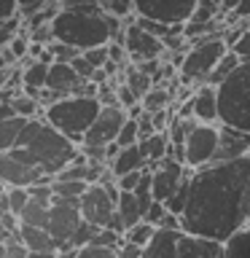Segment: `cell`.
I'll return each instance as SVG.
<instances>
[{
	"label": "cell",
	"instance_id": "cell-20",
	"mask_svg": "<svg viewBox=\"0 0 250 258\" xmlns=\"http://www.w3.org/2000/svg\"><path fill=\"white\" fill-rule=\"evenodd\" d=\"M22 62H27V64H24V70H22L24 92L32 94V97H38L40 89H46V84H48V68H51V62L32 59V56H27V59H22Z\"/></svg>",
	"mask_w": 250,
	"mask_h": 258
},
{
	"label": "cell",
	"instance_id": "cell-15",
	"mask_svg": "<svg viewBox=\"0 0 250 258\" xmlns=\"http://www.w3.org/2000/svg\"><path fill=\"white\" fill-rule=\"evenodd\" d=\"M245 153H250V132L229 126V124H221V145H218L215 161L237 159V156H245Z\"/></svg>",
	"mask_w": 250,
	"mask_h": 258
},
{
	"label": "cell",
	"instance_id": "cell-12",
	"mask_svg": "<svg viewBox=\"0 0 250 258\" xmlns=\"http://www.w3.org/2000/svg\"><path fill=\"white\" fill-rule=\"evenodd\" d=\"M0 177L8 185H35V183H54L51 175L40 172V169L24 164L22 159H16L11 151H3L0 156Z\"/></svg>",
	"mask_w": 250,
	"mask_h": 258
},
{
	"label": "cell",
	"instance_id": "cell-2",
	"mask_svg": "<svg viewBox=\"0 0 250 258\" xmlns=\"http://www.w3.org/2000/svg\"><path fill=\"white\" fill-rule=\"evenodd\" d=\"M11 153L16 159H22L24 164L56 177V172H62L65 167L78 159L81 151H78V143H73L68 135L59 132L40 113V116H32L27 121V126L22 129Z\"/></svg>",
	"mask_w": 250,
	"mask_h": 258
},
{
	"label": "cell",
	"instance_id": "cell-7",
	"mask_svg": "<svg viewBox=\"0 0 250 258\" xmlns=\"http://www.w3.org/2000/svg\"><path fill=\"white\" fill-rule=\"evenodd\" d=\"M218 145H221V124L197 121L185 135V164L191 169H199L215 161Z\"/></svg>",
	"mask_w": 250,
	"mask_h": 258
},
{
	"label": "cell",
	"instance_id": "cell-10",
	"mask_svg": "<svg viewBox=\"0 0 250 258\" xmlns=\"http://www.w3.org/2000/svg\"><path fill=\"white\" fill-rule=\"evenodd\" d=\"M81 213L89 223L94 226H108L113 213H116V199L108 191L105 183H89V188L81 194Z\"/></svg>",
	"mask_w": 250,
	"mask_h": 258
},
{
	"label": "cell",
	"instance_id": "cell-22",
	"mask_svg": "<svg viewBox=\"0 0 250 258\" xmlns=\"http://www.w3.org/2000/svg\"><path fill=\"white\" fill-rule=\"evenodd\" d=\"M32 194L30 185H8L3 183V210H11V213L22 215V210L30 205Z\"/></svg>",
	"mask_w": 250,
	"mask_h": 258
},
{
	"label": "cell",
	"instance_id": "cell-21",
	"mask_svg": "<svg viewBox=\"0 0 250 258\" xmlns=\"http://www.w3.org/2000/svg\"><path fill=\"white\" fill-rule=\"evenodd\" d=\"M116 213H118L121 221H124L127 229H129V226H135V223H140L145 218V210H143V205H140V199H137L135 191H121L118 194Z\"/></svg>",
	"mask_w": 250,
	"mask_h": 258
},
{
	"label": "cell",
	"instance_id": "cell-16",
	"mask_svg": "<svg viewBox=\"0 0 250 258\" xmlns=\"http://www.w3.org/2000/svg\"><path fill=\"white\" fill-rule=\"evenodd\" d=\"M185 229H167V226H159L153 239L145 245V258H177V242H180V234Z\"/></svg>",
	"mask_w": 250,
	"mask_h": 258
},
{
	"label": "cell",
	"instance_id": "cell-11",
	"mask_svg": "<svg viewBox=\"0 0 250 258\" xmlns=\"http://www.w3.org/2000/svg\"><path fill=\"white\" fill-rule=\"evenodd\" d=\"M199 0H135V14L167 24L189 22Z\"/></svg>",
	"mask_w": 250,
	"mask_h": 258
},
{
	"label": "cell",
	"instance_id": "cell-28",
	"mask_svg": "<svg viewBox=\"0 0 250 258\" xmlns=\"http://www.w3.org/2000/svg\"><path fill=\"white\" fill-rule=\"evenodd\" d=\"M156 229H159L156 223H151V221H145V218H143L140 223L129 226L124 237H127L129 242H135V245H140V247L145 250V245H148V242L153 239V234H156Z\"/></svg>",
	"mask_w": 250,
	"mask_h": 258
},
{
	"label": "cell",
	"instance_id": "cell-26",
	"mask_svg": "<svg viewBox=\"0 0 250 258\" xmlns=\"http://www.w3.org/2000/svg\"><path fill=\"white\" fill-rule=\"evenodd\" d=\"M223 245H226V258L250 255V223H245L242 229H237L229 239L223 242Z\"/></svg>",
	"mask_w": 250,
	"mask_h": 258
},
{
	"label": "cell",
	"instance_id": "cell-39",
	"mask_svg": "<svg viewBox=\"0 0 250 258\" xmlns=\"http://www.w3.org/2000/svg\"><path fill=\"white\" fill-rule=\"evenodd\" d=\"M143 175H145V169H132V172L121 175L116 183H118V188H121V191H135V188H137V183L143 180Z\"/></svg>",
	"mask_w": 250,
	"mask_h": 258
},
{
	"label": "cell",
	"instance_id": "cell-31",
	"mask_svg": "<svg viewBox=\"0 0 250 258\" xmlns=\"http://www.w3.org/2000/svg\"><path fill=\"white\" fill-rule=\"evenodd\" d=\"M54 194L59 197H68V199H81V194L89 188L86 180H54Z\"/></svg>",
	"mask_w": 250,
	"mask_h": 258
},
{
	"label": "cell",
	"instance_id": "cell-5",
	"mask_svg": "<svg viewBox=\"0 0 250 258\" xmlns=\"http://www.w3.org/2000/svg\"><path fill=\"white\" fill-rule=\"evenodd\" d=\"M229 40H226V30L213 32L207 38L194 40V46L185 51V59L180 64V84H207L210 73L215 70V64L221 62V56L229 51Z\"/></svg>",
	"mask_w": 250,
	"mask_h": 258
},
{
	"label": "cell",
	"instance_id": "cell-41",
	"mask_svg": "<svg viewBox=\"0 0 250 258\" xmlns=\"http://www.w3.org/2000/svg\"><path fill=\"white\" fill-rule=\"evenodd\" d=\"M22 14V0H0V19H14Z\"/></svg>",
	"mask_w": 250,
	"mask_h": 258
},
{
	"label": "cell",
	"instance_id": "cell-25",
	"mask_svg": "<svg viewBox=\"0 0 250 258\" xmlns=\"http://www.w3.org/2000/svg\"><path fill=\"white\" fill-rule=\"evenodd\" d=\"M239 64H242V59H239V54L234 51V48H229V51H226V54L221 56V62L215 64V70L210 73L207 84H215V86H218V84H223V81L229 78L231 73H234V70L239 68Z\"/></svg>",
	"mask_w": 250,
	"mask_h": 258
},
{
	"label": "cell",
	"instance_id": "cell-35",
	"mask_svg": "<svg viewBox=\"0 0 250 258\" xmlns=\"http://www.w3.org/2000/svg\"><path fill=\"white\" fill-rule=\"evenodd\" d=\"M116 92H118V102L124 105L127 110H129V108H135L137 102H143V100H140V94H137L135 89L127 84V81H124V84H116Z\"/></svg>",
	"mask_w": 250,
	"mask_h": 258
},
{
	"label": "cell",
	"instance_id": "cell-40",
	"mask_svg": "<svg viewBox=\"0 0 250 258\" xmlns=\"http://www.w3.org/2000/svg\"><path fill=\"white\" fill-rule=\"evenodd\" d=\"M108 11L121 16V19H127L129 14H135V0H110L108 3Z\"/></svg>",
	"mask_w": 250,
	"mask_h": 258
},
{
	"label": "cell",
	"instance_id": "cell-29",
	"mask_svg": "<svg viewBox=\"0 0 250 258\" xmlns=\"http://www.w3.org/2000/svg\"><path fill=\"white\" fill-rule=\"evenodd\" d=\"M169 100H172V92H169V86H164V84H161V86H159V84H153V89L143 97V108L153 113V110L167 108Z\"/></svg>",
	"mask_w": 250,
	"mask_h": 258
},
{
	"label": "cell",
	"instance_id": "cell-19",
	"mask_svg": "<svg viewBox=\"0 0 250 258\" xmlns=\"http://www.w3.org/2000/svg\"><path fill=\"white\" fill-rule=\"evenodd\" d=\"M145 167H151V161H148V156L143 153L140 143L124 145V148H121L116 156L110 159V169H113V175H116V177L132 172V169H145Z\"/></svg>",
	"mask_w": 250,
	"mask_h": 258
},
{
	"label": "cell",
	"instance_id": "cell-24",
	"mask_svg": "<svg viewBox=\"0 0 250 258\" xmlns=\"http://www.w3.org/2000/svg\"><path fill=\"white\" fill-rule=\"evenodd\" d=\"M27 121H30V118H24V116L3 118V129H0V148H3V151H11L14 145H16V140H19L22 129L27 126Z\"/></svg>",
	"mask_w": 250,
	"mask_h": 258
},
{
	"label": "cell",
	"instance_id": "cell-18",
	"mask_svg": "<svg viewBox=\"0 0 250 258\" xmlns=\"http://www.w3.org/2000/svg\"><path fill=\"white\" fill-rule=\"evenodd\" d=\"M194 116L199 121L218 124V86L215 84H199L194 92Z\"/></svg>",
	"mask_w": 250,
	"mask_h": 258
},
{
	"label": "cell",
	"instance_id": "cell-13",
	"mask_svg": "<svg viewBox=\"0 0 250 258\" xmlns=\"http://www.w3.org/2000/svg\"><path fill=\"white\" fill-rule=\"evenodd\" d=\"M226 258V245L221 239L183 231L177 242V258Z\"/></svg>",
	"mask_w": 250,
	"mask_h": 258
},
{
	"label": "cell",
	"instance_id": "cell-45",
	"mask_svg": "<svg viewBox=\"0 0 250 258\" xmlns=\"http://www.w3.org/2000/svg\"><path fill=\"white\" fill-rule=\"evenodd\" d=\"M245 22H247V27H250V16H247V19H245Z\"/></svg>",
	"mask_w": 250,
	"mask_h": 258
},
{
	"label": "cell",
	"instance_id": "cell-32",
	"mask_svg": "<svg viewBox=\"0 0 250 258\" xmlns=\"http://www.w3.org/2000/svg\"><path fill=\"white\" fill-rule=\"evenodd\" d=\"M97 231H100V226H94V223H89L86 218L81 221V226L76 229V234H73V247H76V253H78V247H84L89 245L94 237H97Z\"/></svg>",
	"mask_w": 250,
	"mask_h": 258
},
{
	"label": "cell",
	"instance_id": "cell-4",
	"mask_svg": "<svg viewBox=\"0 0 250 258\" xmlns=\"http://www.w3.org/2000/svg\"><path fill=\"white\" fill-rule=\"evenodd\" d=\"M218 124L250 132V62H242L223 84H218Z\"/></svg>",
	"mask_w": 250,
	"mask_h": 258
},
{
	"label": "cell",
	"instance_id": "cell-1",
	"mask_svg": "<svg viewBox=\"0 0 250 258\" xmlns=\"http://www.w3.org/2000/svg\"><path fill=\"white\" fill-rule=\"evenodd\" d=\"M180 218L185 231L221 242L250 223V153L194 169L189 205Z\"/></svg>",
	"mask_w": 250,
	"mask_h": 258
},
{
	"label": "cell",
	"instance_id": "cell-34",
	"mask_svg": "<svg viewBox=\"0 0 250 258\" xmlns=\"http://www.w3.org/2000/svg\"><path fill=\"white\" fill-rule=\"evenodd\" d=\"M48 48L54 51V62H56V59H59V62H73V59L81 54L78 46L65 43V40H51V43H48Z\"/></svg>",
	"mask_w": 250,
	"mask_h": 258
},
{
	"label": "cell",
	"instance_id": "cell-9",
	"mask_svg": "<svg viewBox=\"0 0 250 258\" xmlns=\"http://www.w3.org/2000/svg\"><path fill=\"white\" fill-rule=\"evenodd\" d=\"M124 46L129 51V59L132 62H143V59H159L161 54L167 51L164 40L159 35H153L143 27V24H137V19L127 22V30H124Z\"/></svg>",
	"mask_w": 250,
	"mask_h": 258
},
{
	"label": "cell",
	"instance_id": "cell-27",
	"mask_svg": "<svg viewBox=\"0 0 250 258\" xmlns=\"http://www.w3.org/2000/svg\"><path fill=\"white\" fill-rule=\"evenodd\" d=\"M124 81L135 89L137 94H140V100L153 89V78L148 76V73H143L140 68H137V64H132V68H127V70H124Z\"/></svg>",
	"mask_w": 250,
	"mask_h": 258
},
{
	"label": "cell",
	"instance_id": "cell-33",
	"mask_svg": "<svg viewBox=\"0 0 250 258\" xmlns=\"http://www.w3.org/2000/svg\"><path fill=\"white\" fill-rule=\"evenodd\" d=\"M116 140H118L121 145H135V143H140V121L129 116V118L124 121V126H121V132H118Z\"/></svg>",
	"mask_w": 250,
	"mask_h": 258
},
{
	"label": "cell",
	"instance_id": "cell-6",
	"mask_svg": "<svg viewBox=\"0 0 250 258\" xmlns=\"http://www.w3.org/2000/svg\"><path fill=\"white\" fill-rule=\"evenodd\" d=\"M84 221V213H81V199H68L54 194L51 210H48V221L46 229L54 234V239L59 242V255H76V247H73V234Z\"/></svg>",
	"mask_w": 250,
	"mask_h": 258
},
{
	"label": "cell",
	"instance_id": "cell-38",
	"mask_svg": "<svg viewBox=\"0 0 250 258\" xmlns=\"http://www.w3.org/2000/svg\"><path fill=\"white\" fill-rule=\"evenodd\" d=\"M231 48L239 54V59H242V62H250V27L242 30V35L231 43Z\"/></svg>",
	"mask_w": 250,
	"mask_h": 258
},
{
	"label": "cell",
	"instance_id": "cell-42",
	"mask_svg": "<svg viewBox=\"0 0 250 258\" xmlns=\"http://www.w3.org/2000/svg\"><path fill=\"white\" fill-rule=\"evenodd\" d=\"M250 16V0H239L237 3V8L234 11H226V24H234V19H247Z\"/></svg>",
	"mask_w": 250,
	"mask_h": 258
},
{
	"label": "cell",
	"instance_id": "cell-14",
	"mask_svg": "<svg viewBox=\"0 0 250 258\" xmlns=\"http://www.w3.org/2000/svg\"><path fill=\"white\" fill-rule=\"evenodd\" d=\"M19 237L30 247V258H51L59 255V242L46 226H32V223H19Z\"/></svg>",
	"mask_w": 250,
	"mask_h": 258
},
{
	"label": "cell",
	"instance_id": "cell-44",
	"mask_svg": "<svg viewBox=\"0 0 250 258\" xmlns=\"http://www.w3.org/2000/svg\"><path fill=\"white\" fill-rule=\"evenodd\" d=\"M100 3H102V6H105V8H108V3H110V0H100Z\"/></svg>",
	"mask_w": 250,
	"mask_h": 258
},
{
	"label": "cell",
	"instance_id": "cell-17",
	"mask_svg": "<svg viewBox=\"0 0 250 258\" xmlns=\"http://www.w3.org/2000/svg\"><path fill=\"white\" fill-rule=\"evenodd\" d=\"M81 78L78 70L73 68V62H51V68H48V89H56V92L62 94H76V89L81 86Z\"/></svg>",
	"mask_w": 250,
	"mask_h": 258
},
{
	"label": "cell",
	"instance_id": "cell-30",
	"mask_svg": "<svg viewBox=\"0 0 250 258\" xmlns=\"http://www.w3.org/2000/svg\"><path fill=\"white\" fill-rule=\"evenodd\" d=\"M78 258H116L121 255V247H110V245H100V242H89V245L78 247Z\"/></svg>",
	"mask_w": 250,
	"mask_h": 258
},
{
	"label": "cell",
	"instance_id": "cell-36",
	"mask_svg": "<svg viewBox=\"0 0 250 258\" xmlns=\"http://www.w3.org/2000/svg\"><path fill=\"white\" fill-rule=\"evenodd\" d=\"M169 213V207H167V202H161V199H153L151 202V207L145 210V221H151V223H161L164 221V215Z\"/></svg>",
	"mask_w": 250,
	"mask_h": 258
},
{
	"label": "cell",
	"instance_id": "cell-37",
	"mask_svg": "<svg viewBox=\"0 0 250 258\" xmlns=\"http://www.w3.org/2000/svg\"><path fill=\"white\" fill-rule=\"evenodd\" d=\"M84 56H86V59L94 64V68H102V64L110 59L108 43H105V46H92V48H86V51H84Z\"/></svg>",
	"mask_w": 250,
	"mask_h": 258
},
{
	"label": "cell",
	"instance_id": "cell-43",
	"mask_svg": "<svg viewBox=\"0 0 250 258\" xmlns=\"http://www.w3.org/2000/svg\"><path fill=\"white\" fill-rule=\"evenodd\" d=\"M237 3H239V0H221L223 11H234V8H237Z\"/></svg>",
	"mask_w": 250,
	"mask_h": 258
},
{
	"label": "cell",
	"instance_id": "cell-8",
	"mask_svg": "<svg viewBox=\"0 0 250 258\" xmlns=\"http://www.w3.org/2000/svg\"><path fill=\"white\" fill-rule=\"evenodd\" d=\"M127 118H129V110L124 108V105H102L100 116H97L94 124L86 129L84 143H89V145H108V143H113L118 137V132H121V126H124Z\"/></svg>",
	"mask_w": 250,
	"mask_h": 258
},
{
	"label": "cell",
	"instance_id": "cell-23",
	"mask_svg": "<svg viewBox=\"0 0 250 258\" xmlns=\"http://www.w3.org/2000/svg\"><path fill=\"white\" fill-rule=\"evenodd\" d=\"M140 148L143 153L148 156L151 164H156V161H161L167 156V148H169V132H153L148 137H143L140 140Z\"/></svg>",
	"mask_w": 250,
	"mask_h": 258
},
{
	"label": "cell",
	"instance_id": "cell-3",
	"mask_svg": "<svg viewBox=\"0 0 250 258\" xmlns=\"http://www.w3.org/2000/svg\"><path fill=\"white\" fill-rule=\"evenodd\" d=\"M102 110V102L100 97H92V94H65L62 100H56L51 105L43 108V116L46 121L65 132L73 143H84V135L86 129L94 124V118L100 116Z\"/></svg>",
	"mask_w": 250,
	"mask_h": 258
}]
</instances>
